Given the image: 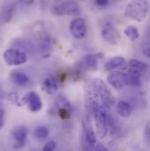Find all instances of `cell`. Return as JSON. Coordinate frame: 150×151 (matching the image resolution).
Listing matches in <instances>:
<instances>
[{"label": "cell", "instance_id": "23", "mask_svg": "<svg viewBox=\"0 0 150 151\" xmlns=\"http://www.w3.org/2000/svg\"><path fill=\"white\" fill-rule=\"evenodd\" d=\"M94 151H109V150L102 143H98V144H96Z\"/></svg>", "mask_w": 150, "mask_h": 151}, {"label": "cell", "instance_id": "24", "mask_svg": "<svg viewBox=\"0 0 150 151\" xmlns=\"http://www.w3.org/2000/svg\"><path fill=\"white\" fill-rule=\"evenodd\" d=\"M4 119H5V113H4V111L2 110V109H0V129H2V127H4Z\"/></svg>", "mask_w": 150, "mask_h": 151}, {"label": "cell", "instance_id": "17", "mask_svg": "<svg viewBox=\"0 0 150 151\" xmlns=\"http://www.w3.org/2000/svg\"><path fill=\"white\" fill-rule=\"evenodd\" d=\"M11 80L18 85H25L29 82V77L25 73L19 71H14L11 75Z\"/></svg>", "mask_w": 150, "mask_h": 151}, {"label": "cell", "instance_id": "13", "mask_svg": "<svg viewBox=\"0 0 150 151\" xmlns=\"http://www.w3.org/2000/svg\"><path fill=\"white\" fill-rule=\"evenodd\" d=\"M105 69L107 71L114 70H126L127 69V62L124 57L114 56L107 60L105 63Z\"/></svg>", "mask_w": 150, "mask_h": 151}, {"label": "cell", "instance_id": "16", "mask_svg": "<svg viewBox=\"0 0 150 151\" xmlns=\"http://www.w3.org/2000/svg\"><path fill=\"white\" fill-rule=\"evenodd\" d=\"M117 111L121 117L128 118L133 113V108L127 102L119 101L117 104Z\"/></svg>", "mask_w": 150, "mask_h": 151}, {"label": "cell", "instance_id": "2", "mask_svg": "<svg viewBox=\"0 0 150 151\" xmlns=\"http://www.w3.org/2000/svg\"><path fill=\"white\" fill-rule=\"evenodd\" d=\"M50 11L56 16H76L80 12V6L75 0H55Z\"/></svg>", "mask_w": 150, "mask_h": 151}, {"label": "cell", "instance_id": "14", "mask_svg": "<svg viewBox=\"0 0 150 151\" xmlns=\"http://www.w3.org/2000/svg\"><path fill=\"white\" fill-rule=\"evenodd\" d=\"M42 87L47 94H55L58 90V83L55 77L49 76L44 78L42 82Z\"/></svg>", "mask_w": 150, "mask_h": 151}, {"label": "cell", "instance_id": "27", "mask_svg": "<svg viewBox=\"0 0 150 151\" xmlns=\"http://www.w3.org/2000/svg\"><path fill=\"white\" fill-rule=\"evenodd\" d=\"M117 1H118V0H117Z\"/></svg>", "mask_w": 150, "mask_h": 151}, {"label": "cell", "instance_id": "4", "mask_svg": "<svg viewBox=\"0 0 150 151\" xmlns=\"http://www.w3.org/2000/svg\"><path fill=\"white\" fill-rule=\"evenodd\" d=\"M94 87L101 99L104 107L107 110H111L115 104V98L112 91L107 87L106 83L100 78H97L93 81Z\"/></svg>", "mask_w": 150, "mask_h": 151}, {"label": "cell", "instance_id": "25", "mask_svg": "<svg viewBox=\"0 0 150 151\" xmlns=\"http://www.w3.org/2000/svg\"><path fill=\"white\" fill-rule=\"evenodd\" d=\"M109 0H96V4L100 7H105L108 4Z\"/></svg>", "mask_w": 150, "mask_h": 151}, {"label": "cell", "instance_id": "21", "mask_svg": "<svg viewBox=\"0 0 150 151\" xmlns=\"http://www.w3.org/2000/svg\"><path fill=\"white\" fill-rule=\"evenodd\" d=\"M12 14H13V9L10 7L7 8L4 12H2V16L4 21H10L12 17Z\"/></svg>", "mask_w": 150, "mask_h": 151}, {"label": "cell", "instance_id": "5", "mask_svg": "<svg viewBox=\"0 0 150 151\" xmlns=\"http://www.w3.org/2000/svg\"><path fill=\"white\" fill-rule=\"evenodd\" d=\"M96 144H97V136L91 127L90 118H87L85 124H83V140H82L83 149L84 151H93Z\"/></svg>", "mask_w": 150, "mask_h": 151}, {"label": "cell", "instance_id": "26", "mask_svg": "<svg viewBox=\"0 0 150 151\" xmlns=\"http://www.w3.org/2000/svg\"><path fill=\"white\" fill-rule=\"evenodd\" d=\"M143 53H144V55H145L147 57H149L150 56L149 44V43H147V44L145 45V47H143Z\"/></svg>", "mask_w": 150, "mask_h": 151}, {"label": "cell", "instance_id": "19", "mask_svg": "<svg viewBox=\"0 0 150 151\" xmlns=\"http://www.w3.org/2000/svg\"><path fill=\"white\" fill-rule=\"evenodd\" d=\"M83 62L90 70H97L98 65V56L97 55H88L84 57Z\"/></svg>", "mask_w": 150, "mask_h": 151}, {"label": "cell", "instance_id": "1", "mask_svg": "<svg viewBox=\"0 0 150 151\" xmlns=\"http://www.w3.org/2000/svg\"><path fill=\"white\" fill-rule=\"evenodd\" d=\"M149 9V5L147 0H131L126 6L125 15L131 19L141 22L147 18Z\"/></svg>", "mask_w": 150, "mask_h": 151}, {"label": "cell", "instance_id": "7", "mask_svg": "<svg viewBox=\"0 0 150 151\" xmlns=\"http://www.w3.org/2000/svg\"><path fill=\"white\" fill-rule=\"evenodd\" d=\"M101 36L103 40L112 45L117 44L120 40L119 31L113 26L112 22H106L101 29Z\"/></svg>", "mask_w": 150, "mask_h": 151}, {"label": "cell", "instance_id": "12", "mask_svg": "<svg viewBox=\"0 0 150 151\" xmlns=\"http://www.w3.org/2000/svg\"><path fill=\"white\" fill-rule=\"evenodd\" d=\"M26 103L27 104L28 109L33 113L39 112L42 108V102L40 97L35 91H30L27 94Z\"/></svg>", "mask_w": 150, "mask_h": 151}, {"label": "cell", "instance_id": "22", "mask_svg": "<svg viewBox=\"0 0 150 151\" xmlns=\"http://www.w3.org/2000/svg\"><path fill=\"white\" fill-rule=\"evenodd\" d=\"M55 148H56V143H55V142L51 140V141L47 142L45 144V146H44L43 149H42V151H55Z\"/></svg>", "mask_w": 150, "mask_h": 151}, {"label": "cell", "instance_id": "10", "mask_svg": "<svg viewBox=\"0 0 150 151\" xmlns=\"http://www.w3.org/2000/svg\"><path fill=\"white\" fill-rule=\"evenodd\" d=\"M108 82L113 88L118 90L122 89L128 84L127 75L121 71L113 70L108 76Z\"/></svg>", "mask_w": 150, "mask_h": 151}, {"label": "cell", "instance_id": "6", "mask_svg": "<svg viewBox=\"0 0 150 151\" xmlns=\"http://www.w3.org/2000/svg\"><path fill=\"white\" fill-rule=\"evenodd\" d=\"M3 57L4 62L11 66H19L27 63V55L24 51L18 48H8L4 54Z\"/></svg>", "mask_w": 150, "mask_h": 151}, {"label": "cell", "instance_id": "18", "mask_svg": "<svg viewBox=\"0 0 150 151\" xmlns=\"http://www.w3.org/2000/svg\"><path fill=\"white\" fill-rule=\"evenodd\" d=\"M124 34L131 41H134L140 37V32L135 26L126 27L124 30Z\"/></svg>", "mask_w": 150, "mask_h": 151}, {"label": "cell", "instance_id": "20", "mask_svg": "<svg viewBox=\"0 0 150 151\" xmlns=\"http://www.w3.org/2000/svg\"><path fill=\"white\" fill-rule=\"evenodd\" d=\"M48 134H49V130L46 127H38L34 130V136L39 140L46 139L48 136Z\"/></svg>", "mask_w": 150, "mask_h": 151}, {"label": "cell", "instance_id": "3", "mask_svg": "<svg viewBox=\"0 0 150 151\" xmlns=\"http://www.w3.org/2000/svg\"><path fill=\"white\" fill-rule=\"evenodd\" d=\"M91 115L94 116L95 119V125H96V130L98 136L100 139H104L107 134V112L106 109L104 107L103 105H100L98 103L96 105V106L93 108Z\"/></svg>", "mask_w": 150, "mask_h": 151}, {"label": "cell", "instance_id": "15", "mask_svg": "<svg viewBox=\"0 0 150 151\" xmlns=\"http://www.w3.org/2000/svg\"><path fill=\"white\" fill-rule=\"evenodd\" d=\"M127 68L130 70L137 71V72H139V73H141L142 75L145 72H147L148 70H149V66L146 63H142L140 60H136V59L130 60L129 63H127Z\"/></svg>", "mask_w": 150, "mask_h": 151}, {"label": "cell", "instance_id": "9", "mask_svg": "<svg viewBox=\"0 0 150 151\" xmlns=\"http://www.w3.org/2000/svg\"><path fill=\"white\" fill-rule=\"evenodd\" d=\"M70 31L75 39H83L85 37L87 28L86 22L83 18H76L70 22Z\"/></svg>", "mask_w": 150, "mask_h": 151}, {"label": "cell", "instance_id": "11", "mask_svg": "<svg viewBox=\"0 0 150 151\" xmlns=\"http://www.w3.org/2000/svg\"><path fill=\"white\" fill-rule=\"evenodd\" d=\"M55 103H56V106L58 108V113H59L60 117L63 119H70V113L73 111L72 106L70 105V101L65 97L60 95L57 97Z\"/></svg>", "mask_w": 150, "mask_h": 151}, {"label": "cell", "instance_id": "8", "mask_svg": "<svg viewBox=\"0 0 150 151\" xmlns=\"http://www.w3.org/2000/svg\"><path fill=\"white\" fill-rule=\"evenodd\" d=\"M27 129L25 126H17L13 128L11 136L15 149H21L26 145L27 141Z\"/></svg>", "mask_w": 150, "mask_h": 151}]
</instances>
